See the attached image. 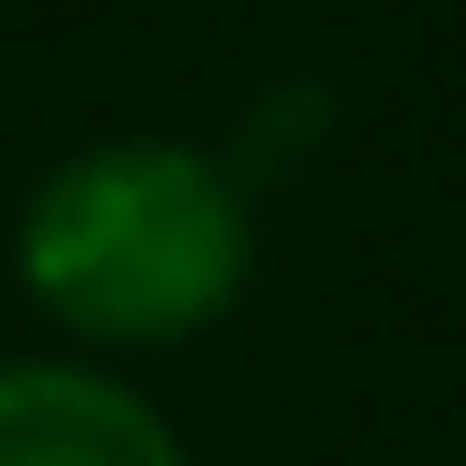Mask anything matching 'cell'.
<instances>
[{
  "label": "cell",
  "instance_id": "obj_1",
  "mask_svg": "<svg viewBox=\"0 0 466 466\" xmlns=\"http://www.w3.org/2000/svg\"><path fill=\"white\" fill-rule=\"evenodd\" d=\"M10 277L96 352H162L228 324L258 286V200L219 153L115 134L67 153L10 228Z\"/></svg>",
  "mask_w": 466,
  "mask_h": 466
},
{
  "label": "cell",
  "instance_id": "obj_2",
  "mask_svg": "<svg viewBox=\"0 0 466 466\" xmlns=\"http://www.w3.org/2000/svg\"><path fill=\"white\" fill-rule=\"evenodd\" d=\"M0 466H200L181 429L96 362H0Z\"/></svg>",
  "mask_w": 466,
  "mask_h": 466
}]
</instances>
